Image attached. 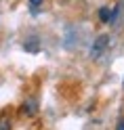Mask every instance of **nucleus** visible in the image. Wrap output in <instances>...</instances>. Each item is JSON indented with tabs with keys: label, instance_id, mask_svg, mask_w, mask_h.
I'll list each match as a JSON object with an SVG mask.
<instances>
[{
	"label": "nucleus",
	"instance_id": "1",
	"mask_svg": "<svg viewBox=\"0 0 124 130\" xmlns=\"http://www.w3.org/2000/svg\"><path fill=\"white\" fill-rule=\"evenodd\" d=\"M107 46H109V36H107V34L97 36V40L93 42V46H90V59H99V57L105 53Z\"/></svg>",
	"mask_w": 124,
	"mask_h": 130
},
{
	"label": "nucleus",
	"instance_id": "2",
	"mask_svg": "<svg viewBox=\"0 0 124 130\" xmlns=\"http://www.w3.org/2000/svg\"><path fill=\"white\" fill-rule=\"evenodd\" d=\"M21 111L25 113L27 118H34L36 113H38V101H36V99H27V101H23Z\"/></svg>",
	"mask_w": 124,
	"mask_h": 130
},
{
	"label": "nucleus",
	"instance_id": "3",
	"mask_svg": "<svg viewBox=\"0 0 124 130\" xmlns=\"http://www.w3.org/2000/svg\"><path fill=\"white\" fill-rule=\"evenodd\" d=\"M99 19H101V23H112L114 21V11L109 6H101L99 9Z\"/></svg>",
	"mask_w": 124,
	"mask_h": 130
},
{
	"label": "nucleus",
	"instance_id": "4",
	"mask_svg": "<svg viewBox=\"0 0 124 130\" xmlns=\"http://www.w3.org/2000/svg\"><path fill=\"white\" fill-rule=\"evenodd\" d=\"M23 48H25L27 53H38L40 51V42H38V38H30L23 42Z\"/></svg>",
	"mask_w": 124,
	"mask_h": 130
},
{
	"label": "nucleus",
	"instance_id": "5",
	"mask_svg": "<svg viewBox=\"0 0 124 130\" xmlns=\"http://www.w3.org/2000/svg\"><path fill=\"white\" fill-rule=\"evenodd\" d=\"M13 124H11V118L9 113H0V130H11Z\"/></svg>",
	"mask_w": 124,
	"mask_h": 130
},
{
	"label": "nucleus",
	"instance_id": "6",
	"mask_svg": "<svg viewBox=\"0 0 124 130\" xmlns=\"http://www.w3.org/2000/svg\"><path fill=\"white\" fill-rule=\"evenodd\" d=\"M30 4H32V6H34V9H38V6H40V4H42V0H30Z\"/></svg>",
	"mask_w": 124,
	"mask_h": 130
},
{
	"label": "nucleus",
	"instance_id": "7",
	"mask_svg": "<svg viewBox=\"0 0 124 130\" xmlns=\"http://www.w3.org/2000/svg\"><path fill=\"white\" fill-rule=\"evenodd\" d=\"M116 130H124V120H120L118 124H116Z\"/></svg>",
	"mask_w": 124,
	"mask_h": 130
}]
</instances>
